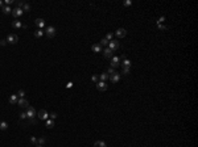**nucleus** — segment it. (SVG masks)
I'll return each mask as SVG.
<instances>
[{
    "label": "nucleus",
    "mask_w": 198,
    "mask_h": 147,
    "mask_svg": "<svg viewBox=\"0 0 198 147\" xmlns=\"http://www.w3.org/2000/svg\"><path fill=\"white\" fill-rule=\"evenodd\" d=\"M37 117L40 118V119H42V121H46V119L49 118V114H48V112L45 109H41L40 112L37 113Z\"/></svg>",
    "instance_id": "obj_1"
},
{
    "label": "nucleus",
    "mask_w": 198,
    "mask_h": 147,
    "mask_svg": "<svg viewBox=\"0 0 198 147\" xmlns=\"http://www.w3.org/2000/svg\"><path fill=\"white\" fill-rule=\"evenodd\" d=\"M45 33H46V36L49 37V38H53V37L56 36V28L54 26H48L46 30H45Z\"/></svg>",
    "instance_id": "obj_2"
},
{
    "label": "nucleus",
    "mask_w": 198,
    "mask_h": 147,
    "mask_svg": "<svg viewBox=\"0 0 198 147\" xmlns=\"http://www.w3.org/2000/svg\"><path fill=\"white\" fill-rule=\"evenodd\" d=\"M115 34H116L118 38H124V37L127 36V30L124 29V28H119V29L115 32Z\"/></svg>",
    "instance_id": "obj_3"
},
{
    "label": "nucleus",
    "mask_w": 198,
    "mask_h": 147,
    "mask_svg": "<svg viewBox=\"0 0 198 147\" xmlns=\"http://www.w3.org/2000/svg\"><path fill=\"white\" fill-rule=\"evenodd\" d=\"M108 49H110V50H112V51L118 50V49H119V42H116L115 39L110 41V42H108Z\"/></svg>",
    "instance_id": "obj_4"
},
{
    "label": "nucleus",
    "mask_w": 198,
    "mask_h": 147,
    "mask_svg": "<svg viewBox=\"0 0 198 147\" xmlns=\"http://www.w3.org/2000/svg\"><path fill=\"white\" fill-rule=\"evenodd\" d=\"M17 41H19V37H17L16 34H8L7 42H9V43H17Z\"/></svg>",
    "instance_id": "obj_5"
},
{
    "label": "nucleus",
    "mask_w": 198,
    "mask_h": 147,
    "mask_svg": "<svg viewBox=\"0 0 198 147\" xmlns=\"http://www.w3.org/2000/svg\"><path fill=\"white\" fill-rule=\"evenodd\" d=\"M120 66V58L119 57H112L111 58V67L115 68V67H119Z\"/></svg>",
    "instance_id": "obj_6"
},
{
    "label": "nucleus",
    "mask_w": 198,
    "mask_h": 147,
    "mask_svg": "<svg viewBox=\"0 0 198 147\" xmlns=\"http://www.w3.org/2000/svg\"><path fill=\"white\" fill-rule=\"evenodd\" d=\"M17 105H19L20 108H26V109L29 108V103H28V100H25V99H20L17 101Z\"/></svg>",
    "instance_id": "obj_7"
},
{
    "label": "nucleus",
    "mask_w": 198,
    "mask_h": 147,
    "mask_svg": "<svg viewBox=\"0 0 198 147\" xmlns=\"http://www.w3.org/2000/svg\"><path fill=\"white\" fill-rule=\"evenodd\" d=\"M26 117L28 118H34L36 117V109L33 107H29L28 110H26Z\"/></svg>",
    "instance_id": "obj_8"
},
{
    "label": "nucleus",
    "mask_w": 198,
    "mask_h": 147,
    "mask_svg": "<svg viewBox=\"0 0 198 147\" xmlns=\"http://www.w3.org/2000/svg\"><path fill=\"white\" fill-rule=\"evenodd\" d=\"M96 89L100 91V92H103V91L107 89V84H106V81H98V83H96Z\"/></svg>",
    "instance_id": "obj_9"
},
{
    "label": "nucleus",
    "mask_w": 198,
    "mask_h": 147,
    "mask_svg": "<svg viewBox=\"0 0 198 147\" xmlns=\"http://www.w3.org/2000/svg\"><path fill=\"white\" fill-rule=\"evenodd\" d=\"M110 80H111L112 83H118L119 80H120V74L114 72L112 75H110Z\"/></svg>",
    "instance_id": "obj_10"
},
{
    "label": "nucleus",
    "mask_w": 198,
    "mask_h": 147,
    "mask_svg": "<svg viewBox=\"0 0 198 147\" xmlns=\"http://www.w3.org/2000/svg\"><path fill=\"white\" fill-rule=\"evenodd\" d=\"M22 13H24V11H22L21 8H15V9H12V16L13 17H19V16H21Z\"/></svg>",
    "instance_id": "obj_11"
},
{
    "label": "nucleus",
    "mask_w": 198,
    "mask_h": 147,
    "mask_svg": "<svg viewBox=\"0 0 198 147\" xmlns=\"http://www.w3.org/2000/svg\"><path fill=\"white\" fill-rule=\"evenodd\" d=\"M34 24L37 25L40 29H42V28L45 26V20H44V18H36V20H34Z\"/></svg>",
    "instance_id": "obj_12"
},
{
    "label": "nucleus",
    "mask_w": 198,
    "mask_h": 147,
    "mask_svg": "<svg viewBox=\"0 0 198 147\" xmlns=\"http://www.w3.org/2000/svg\"><path fill=\"white\" fill-rule=\"evenodd\" d=\"M112 50H110L108 47H106L104 49V51H103V57L104 58H112Z\"/></svg>",
    "instance_id": "obj_13"
},
{
    "label": "nucleus",
    "mask_w": 198,
    "mask_h": 147,
    "mask_svg": "<svg viewBox=\"0 0 198 147\" xmlns=\"http://www.w3.org/2000/svg\"><path fill=\"white\" fill-rule=\"evenodd\" d=\"M12 26L15 28V29H20V28H22V24H21V21L15 20V21H12Z\"/></svg>",
    "instance_id": "obj_14"
},
{
    "label": "nucleus",
    "mask_w": 198,
    "mask_h": 147,
    "mask_svg": "<svg viewBox=\"0 0 198 147\" xmlns=\"http://www.w3.org/2000/svg\"><path fill=\"white\" fill-rule=\"evenodd\" d=\"M17 101H19V99H17V95H11V97H9V103H11L12 105H16V104H17Z\"/></svg>",
    "instance_id": "obj_15"
},
{
    "label": "nucleus",
    "mask_w": 198,
    "mask_h": 147,
    "mask_svg": "<svg viewBox=\"0 0 198 147\" xmlns=\"http://www.w3.org/2000/svg\"><path fill=\"white\" fill-rule=\"evenodd\" d=\"M91 50H93L94 53H100L102 46H100V45H93V46H91Z\"/></svg>",
    "instance_id": "obj_16"
},
{
    "label": "nucleus",
    "mask_w": 198,
    "mask_h": 147,
    "mask_svg": "<svg viewBox=\"0 0 198 147\" xmlns=\"http://www.w3.org/2000/svg\"><path fill=\"white\" fill-rule=\"evenodd\" d=\"M120 64L123 66V68L124 67H131V61H130V59H123V62Z\"/></svg>",
    "instance_id": "obj_17"
},
{
    "label": "nucleus",
    "mask_w": 198,
    "mask_h": 147,
    "mask_svg": "<svg viewBox=\"0 0 198 147\" xmlns=\"http://www.w3.org/2000/svg\"><path fill=\"white\" fill-rule=\"evenodd\" d=\"M94 147H107V146H106V142L103 141H96L94 143Z\"/></svg>",
    "instance_id": "obj_18"
},
{
    "label": "nucleus",
    "mask_w": 198,
    "mask_h": 147,
    "mask_svg": "<svg viewBox=\"0 0 198 147\" xmlns=\"http://www.w3.org/2000/svg\"><path fill=\"white\" fill-rule=\"evenodd\" d=\"M3 13H5V15H9V13H12V9L9 5H5L3 7Z\"/></svg>",
    "instance_id": "obj_19"
},
{
    "label": "nucleus",
    "mask_w": 198,
    "mask_h": 147,
    "mask_svg": "<svg viewBox=\"0 0 198 147\" xmlns=\"http://www.w3.org/2000/svg\"><path fill=\"white\" fill-rule=\"evenodd\" d=\"M7 129H8V123L5 121L0 122V130H7Z\"/></svg>",
    "instance_id": "obj_20"
},
{
    "label": "nucleus",
    "mask_w": 198,
    "mask_h": 147,
    "mask_svg": "<svg viewBox=\"0 0 198 147\" xmlns=\"http://www.w3.org/2000/svg\"><path fill=\"white\" fill-rule=\"evenodd\" d=\"M99 77H100V81H106V80H107L108 77H110V75H108V74H106V72H103Z\"/></svg>",
    "instance_id": "obj_21"
},
{
    "label": "nucleus",
    "mask_w": 198,
    "mask_h": 147,
    "mask_svg": "<svg viewBox=\"0 0 198 147\" xmlns=\"http://www.w3.org/2000/svg\"><path fill=\"white\" fill-rule=\"evenodd\" d=\"M42 34H44L42 29H37V30L34 32V37H37V38H40V37H42Z\"/></svg>",
    "instance_id": "obj_22"
},
{
    "label": "nucleus",
    "mask_w": 198,
    "mask_h": 147,
    "mask_svg": "<svg viewBox=\"0 0 198 147\" xmlns=\"http://www.w3.org/2000/svg\"><path fill=\"white\" fill-rule=\"evenodd\" d=\"M53 126H54V122H53V119H46V127L52 129Z\"/></svg>",
    "instance_id": "obj_23"
},
{
    "label": "nucleus",
    "mask_w": 198,
    "mask_h": 147,
    "mask_svg": "<svg viewBox=\"0 0 198 147\" xmlns=\"http://www.w3.org/2000/svg\"><path fill=\"white\" fill-rule=\"evenodd\" d=\"M99 45H100V46H106V47H107V46H108V41L106 39V38H102V39H100V43H99Z\"/></svg>",
    "instance_id": "obj_24"
},
{
    "label": "nucleus",
    "mask_w": 198,
    "mask_h": 147,
    "mask_svg": "<svg viewBox=\"0 0 198 147\" xmlns=\"http://www.w3.org/2000/svg\"><path fill=\"white\" fill-rule=\"evenodd\" d=\"M22 11H24V12H29V11H30V5H29L28 3L24 4V7H22Z\"/></svg>",
    "instance_id": "obj_25"
},
{
    "label": "nucleus",
    "mask_w": 198,
    "mask_h": 147,
    "mask_svg": "<svg viewBox=\"0 0 198 147\" xmlns=\"http://www.w3.org/2000/svg\"><path fill=\"white\" fill-rule=\"evenodd\" d=\"M17 96H20V99H24V96H25V92L22 91V89H20L19 92H17Z\"/></svg>",
    "instance_id": "obj_26"
},
{
    "label": "nucleus",
    "mask_w": 198,
    "mask_h": 147,
    "mask_svg": "<svg viewBox=\"0 0 198 147\" xmlns=\"http://www.w3.org/2000/svg\"><path fill=\"white\" fill-rule=\"evenodd\" d=\"M122 74H123V75H128V74H130V67H124Z\"/></svg>",
    "instance_id": "obj_27"
},
{
    "label": "nucleus",
    "mask_w": 198,
    "mask_h": 147,
    "mask_svg": "<svg viewBox=\"0 0 198 147\" xmlns=\"http://www.w3.org/2000/svg\"><path fill=\"white\" fill-rule=\"evenodd\" d=\"M34 123H36L34 118H28V122H26V125H34Z\"/></svg>",
    "instance_id": "obj_28"
},
{
    "label": "nucleus",
    "mask_w": 198,
    "mask_h": 147,
    "mask_svg": "<svg viewBox=\"0 0 198 147\" xmlns=\"http://www.w3.org/2000/svg\"><path fill=\"white\" fill-rule=\"evenodd\" d=\"M112 37H114V34H112V33H108L107 36H106V39H107L108 42H110V41H112Z\"/></svg>",
    "instance_id": "obj_29"
},
{
    "label": "nucleus",
    "mask_w": 198,
    "mask_h": 147,
    "mask_svg": "<svg viewBox=\"0 0 198 147\" xmlns=\"http://www.w3.org/2000/svg\"><path fill=\"white\" fill-rule=\"evenodd\" d=\"M37 143L42 146V145L45 143V138H40V139H37Z\"/></svg>",
    "instance_id": "obj_30"
},
{
    "label": "nucleus",
    "mask_w": 198,
    "mask_h": 147,
    "mask_svg": "<svg viewBox=\"0 0 198 147\" xmlns=\"http://www.w3.org/2000/svg\"><path fill=\"white\" fill-rule=\"evenodd\" d=\"M114 72H115V70H114V68H112V67H110V68H108V70H107V72H106V74H108V75H112V74H114Z\"/></svg>",
    "instance_id": "obj_31"
},
{
    "label": "nucleus",
    "mask_w": 198,
    "mask_h": 147,
    "mask_svg": "<svg viewBox=\"0 0 198 147\" xmlns=\"http://www.w3.org/2000/svg\"><path fill=\"white\" fill-rule=\"evenodd\" d=\"M91 80H93L95 84H96V83H98V76H96V75H93V76H91Z\"/></svg>",
    "instance_id": "obj_32"
},
{
    "label": "nucleus",
    "mask_w": 198,
    "mask_h": 147,
    "mask_svg": "<svg viewBox=\"0 0 198 147\" xmlns=\"http://www.w3.org/2000/svg\"><path fill=\"white\" fill-rule=\"evenodd\" d=\"M25 118H28L26 117V113H24V112L20 113V119H25Z\"/></svg>",
    "instance_id": "obj_33"
},
{
    "label": "nucleus",
    "mask_w": 198,
    "mask_h": 147,
    "mask_svg": "<svg viewBox=\"0 0 198 147\" xmlns=\"http://www.w3.org/2000/svg\"><path fill=\"white\" fill-rule=\"evenodd\" d=\"M157 26H159V29H161V30H165V29H167V26L163 25V24H157Z\"/></svg>",
    "instance_id": "obj_34"
},
{
    "label": "nucleus",
    "mask_w": 198,
    "mask_h": 147,
    "mask_svg": "<svg viewBox=\"0 0 198 147\" xmlns=\"http://www.w3.org/2000/svg\"><path fill=\"white\" fill-rule=\"evenodd\" d=\"M123 4H124L126 7H128V5H131V4H132V1H130V0H126V1H123Z\"/></svg>",
    "instance_id": "obj_35"
},
{
    "label": "nucleus",
    "mask_w": 198,
    "mask_h": 147,
    "mask_svg": "<svg viewBox=\"0 0 198 147\" xmlns=\"http://www.w3.org/2000/svg\"><path fill=\"white\" fill-rule=\"evenodd\" d=\"M49 117H50V119H54V118L57 117V113H50V114H49Z\"/></svg>",
    "instance_id": "obj_36"
},
{
    "label": "nucleus",
    "mask_w": 198,
    "mask_h": 147,
    "mask_svg": "<svg viewBox=\"0 0 198 147\" xmlns=\"http://www.w3.org/2000/svg\"><path fill=\"white\" fill-rule=\"evenodd\" d=\"M164 20H165V17H164V16H161V17L159 18V21H157V24H161V22H164Z\"/></svg>",
    "instance_id": "obj_37"
},
{
    "label": "nucleus",
    "mask_w": 198,
    "mask_h": 147,
    "mask_svg": "<svg viewBox=\"0 0 198 147\" xmlns=\"http://www.w3.org/2000/svg\"><path fill=\"white\" fill-rule=\"evenodd\" d=\"M30 143H34V145H36V143H37V139H36L34 137H32V138H30Z\"/></svg>",
    "instance_id": "obj_38"
},
{
    "label": "nucleus",
    "mask_w": 198,
    "mask_h": 147,
    "mask_svg": "<svg viewBox=\"0 0 198 147\" xmlns=\"http://www.w3.org/2000/svg\"><path fill=\"white\" fill-rule=\"evenodd\" d=\"M12 3H13V0H5V4H7V5H11Z\"/></svg>",
    "instance_id": "obj_39"
},
{
    "label": "nucleus",
    "mask_w": 198,
    "mask_h": 147,
    "mask_svg": "<svg viewBox=\"0 0 198 147\" xmlns=\"http://www.w3.org/2000/svg\"><path fill=\"white\" fill-rule=\"evenodd\" d=\"M0 43H1L3 46H5V45H7V39H3V41H0Z\"/></svg>",
    "instance_id": "obj_40"
},
{
    "label": "nucleus",
    "mask_w": 198,
    "mask_h": 147,
    "mask_svg": "<svg viewBox=\"0 0 198 147\" xmlns=\"http://www.w3.org/2000/svg\"><path fill=\"white\" fill-rule=\"evenodd\" d=\"M0 8H3V1L0 0Z\"/></svg>",
    "instance_id": "obj_41"
},
{
    "label": "nucleus",
    "mask_w": 198,
    "mask_h": 147,
    "mask_svg": "<svg viewBox=\"0 0 198 147\" xmlns=\"http://www.w3.org/2000/svg\"><path fill=\"white\" fill-rule=\"evenodd\" d=\"M36 147H44V146H41V145H37V146H36Z\"/></svg>",
    "instance_id": "obj_42"
}]
</instances>
